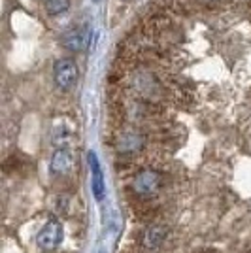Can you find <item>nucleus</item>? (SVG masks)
Listing matches in <instances>:
<instances>
[{
	"mask_svg": "<svg viewBox=\"0 0 251 253\" xmlns=\"http://www.w3.org/2000/svg\"><path fill=\"white\" fill-rule=\"evenodd\" d=\"M78 76H80V70H78V64L74 59L70 57H64V59H59L55 66H53V80L59 89H70L76 82H78Z\"/></svg>",
	"mask_w": 251,
	"mask_h": 253,
	"instance_id": "f257e3e1",
	"label": "nucleus"
},
{
	"mask_svg": "<svg viewBox=\"0 0 251 253\" xmlns=\"http://www.w3.org/2000/svg\"><path fill=\"white\" fill-rule=\"evenodd\" d=\"M63 242V223L61 221H49L43 225V229L36 236V244L43 252H53L57 250Z\"/></svg>",
	"mask_w": 251,
	"mask_h": 253,
	"instance_id": "f03ea898",
	"label": "nucleus"
},
{
	"mask_svg": "<svg viewBox=\"0 0 251 253\" xmlns=\"http://www.w3.org/2000/svg\"><path fill=\"white\" fill-rule=\"evenodd\" d=\"M161 183H163V178H161L159 172H155V170H142L132 181V189L136 191L138 195H151V193H157Z\"/></svg>",
	"mask_w": 251,
	"mask_h": 253,
	"instance_id": "7ed1b4c3",
	"label": "nucleus"
},
{
	"mask_svg": "<svg viewBox=\"0 0 251 253\" xmlns=\"http://www.w3.org/2000/svg\"><path fill=\"white\" fill-rule=\"evenodd\" d=\"M91 43V31L87 27H78L63 36V45L68 51H85Z\"/></svg>",
	"mask_w": 251,
	"mask_h": 253,
	"instance_id": "20e7f679",
	"label": "nucleus"
},
{
	"mask_svg": "<svg viewBox=\"0 0 251 253\" xmlns=\"http://www.w3.org/2000/svg\"><path fill=\"white\" fill-rule=\"evenodd\" d=\"M89 167H91V176H93V193H94V199L96 201H102V197H104V178H102V169H100V165H98V159L94 155L93 151H89Z\"/></svg>",
	"mask_w": 251,
	"mask_h": 253,
	"instance_id": "39448f33",
	"label": "nucleus"
},
{
	"mask_svg": "<svg viewBox=\"0 0 251 253\" xmlns=\"http://www.w3.org/2000/svg\"><path fill=\"white\" fill-rule=\"evenodd\" d=\"M74 167V157L72 153L68 151L66 148H61L55 151V155L51 157V165H49V169H51L53 174H68Z\"/></svg>",
	"mask_w": 251,
	"mask_h": 253,
	"instance_id": "423d86ee",
	"label": "nucleus"
},
{
	"mask_svg": "<svg viewBox=\"0 0 251 253\" xmlns=\"http://www.w3.org/2000/svg\"><path fill=\"white\" fill-rule=\"evenodd\" d=\"M165 234H167V231L163 227H159V225L147 229L146 234H144V246L146 248H157L159 244L165 240Z\"/></svg>",
	"mask_w": 251,
	"mask_h": 253,
	"instance_id": "0eeeda50",
	"label": "nucleus"
},
{
	"mask_svg": "<svg viewBox=\"0 0 251 253\" xmlns=\"http://www.w3.org/2000/svg\"><path fill=\"white\" fill-rule=\"evenodd\" d=\"M70 8V0H45V10L51 15H59Z\"/></svg>",
	"mask_w": 251,
	"mask_h": 253,
	"instance_id": "6e6552de",
	"label": "nucleus"
},
{
	"mask_svg": "<svg viewBox=\"0 0 251 253\" xmlns=\"http://www.w3.org/2000/svg\"><path fill=\"white\" fill-rule=\"evenodd\" d=\"M142 146V142H140V138L136 136V134H126V136H123V140L119 142V149H123V151H126V149H138Z\"/></svg>",
	"mask_w": 251,
	"mask_h": 253,
	"instance_id": "1a4fd4ad",
	"label": "nucleus"
}]
</instances>
